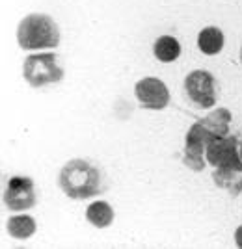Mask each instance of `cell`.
<instances>
[{"instance_id":"1","label":"cell","mask_w":242,"mask_h":249,"mask_svg":"<svg viewBox=\"0 0 242 249\" xmlns=\"http://www.w3.org/2000/svg\"><path fill=\"white\" fill-rule=\"evenodd\" d=\"M60 188L62 192L71 199H88L101 194L103 178L101 171L92 166L84 158H73L69 160L60 171Z\"/></svg>"},{"instance_id":"2","label":"cell","mask_w":242,"mask_h":249,"mask_svg":"<svg viewBox=\"0 0 242 249\" xmlns=\"http://www.w3.org/2000/svg\"><path fill=\"white\" fill-rule=\"evenodd\" d=\"M17 39L24 51L54 49L60 43V30L49 15L34 13L21 21L17 30Z\"/></svg>"},{"instance_id":"3","label":"cell","mask_w":242,"mask_h":249,"mask_svg":"<svg viewBox=\"0 0 242 249\" xmlns=\"http://www.w3.org/2000/svg\"><path fill=\"white\" fill-rule=\"evenodd\" d=\"M22 74L32 88L56 84L63 78V69L56 63V54H32L24 60Z\"/></svg>"},{"instance_id":"4","label":"cell","mask_w":242,"mask_h":249,"mask_svg":"<svg viewBox=\"0 0 242 249\" xmlns=\"http://www.w3.org/2000/svg\"><path fill=\"white\" fill-rule=\"evenodd\" d=\"M207 162L214 167H223V169H239L242 171V155L241 143L237 136H222L212 140L205 151Z\"/></svg>"},{"instance_id":"5","label":"cell","mask_w":242,"mask_h":249,"mask_svg":"<svg viewBox=\"0 0 242 249\" xmlns=\"http://www.w3.org/2000/svg\"><path fill=\"white\" fill-rule=\"evenodd\" d=\"M185 89L198 108H212L216 104V80L207 71H192L185 80Z\"/></svg>"},{"instance_id":"6","label":"cell","mask_w":242,"mask_h":249,"mask_svg":"<svg viewBox=\"0 0 242 249\" xmlns=\"http://www.w3.org/2000/svg\"><path fill=\"white\" fill-rule=\"evenodd\" d=\"M4 205L10 210H28L36 205L34 180L28 177H11L4 194Z\"/></svg>"},{"instance_id":"7","label":"cell","mask_w":242,"mask_h":249,"mask_svg":"<svg viewBox=\"0 0 242 249\" xmlns=\"http://www.w3.org/2000/svg\"><path fill=\"white\" fill-rule=\"evenodd\" d=\"M136 91V99L142 108L148 110H164L169 103V91L166 84L158 78L148 76L142 78L134 88Z\"/></svg>"},{"instance_id":"8","label":"cell","mask_w":242,"mask_h":249,"mask_svg":"<svg viewBox=\"0 0 242 249\" xmlns=\"http://www.w3.org/2000/svg\"><path fill=\"white\" fill-rule=\"evenodd\" d=\"M229 123H231V112L227 108H216L214 112L203 117L200 121V124L203 126V130L211 136L212 140L227 136L229 132Z\"/></svg>"},{"instance_id":"9","label":"cell","mask_w":242,"mask_h":249,"mask_svg":"<svg viewBox=\"0 0 242 249\" xmlns=\"http://www.w3.org/2000/svg\"><path fill=\"white\" fill-rule=\"evenodd\" d=\"M212 180L216 182V186L225 190L227 194H231L233 197L242 194V171H239V169L216 167V171L212 173Z\"/></svg>"},{"instance_id":"10","label":"cell","mask_w":242,"mask_h":249,"mask_svg":"<svg viewBox=\"0 0 242 249\" xmlns=\"http://www.w3.org/2000/svg\"><path fill=\"white\" fill-rule=\"evenodd\" d=\"M198 47L203 54L214 56L223 49V34L216 26H207L198 36Z\"/></svg>"},{"instance_id":"11","label":"cell","mask_w":242,"mask_h":249,"mask_svg":"<svg viewBox=\"0 0 242 249\" xmlns=\"http://www.w3.org/2000/svg\"><path fill=\"white\" fill-rule=\"evenodd\" d=\"M86 218L95 227L105 229L108 225H112V221H114V210H112V207L106 201H97V203H92L88 207Z\"/></svg>"},{"instance_id":"12","label":"cell","mask_w":242,"mask_h":249,"mask_svg":"<svg viewBox=\"0 0 242 249\" xmlns=\"http://www.w3.org/2000/svg\"><path fill=\"white\" fill-rule=\"evenodd\" d=\"M8 232L10 236L17 240L30 238L36 232V219L28 216V214H21V216H11L8 219Z\"/></svg>"},{"instance_id":"13","label":"cell","mask_w":242,"mask_h":249,"mask_svg":"<svg viewBox=\"0 0 242 249\" xmlns=\"http://www.w3.org/2000/svg\"><path fill=\"white\" fill-rule=\"evenodd\" d=\"M153 52H155L157 60H160V62H164V63H169L179 58L181 45L175 37H171V36H162V37H158L157 43H155Z\"/></svg>"},{"instance_id":"14","label":"cell","mask_w":242,"mask_h":249,"mask_svg":"<svg viewBox=\"0 0 242 249\" xmlns=\"http://www.w3.org/2000/svg\"><path fill=\"white\" fill-rule=\"evenodd\" d=\"M235 242H237V246H239V248H242V225L235 231Z\"/></svg>"},{"instance_id":"15","label":"cell","mask_w":242,"mask_h":249,"mask_svg":"<svg viewBox=\"0 0 242 249\" xmlns=\"http://www.w3.org/2000/svg\"><path fill=\"white\" fill-rule=\"evenodd\" d=\"M241 62H242V49H241Z\"/></svg>"},{"instance_id":"16","label":"cell","mask_w":242,"mask_h":249,"mask_svg":"<svg viewBox=\"0 0 242 249\" xmlns=\"http://www.w3.org/2000/svg\"><path fill=\"white\" fill-rule=\"evenodd\" d=\"M241 155H242V142H241Z\"/></svg>"}]
</instances>
